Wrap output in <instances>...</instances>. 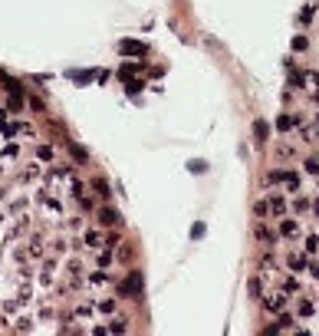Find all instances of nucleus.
<instances>
[{"label":"nucleus","mask_w":319,"mask_h":336,"mask_svg":"<svg viewBox=\"0 0 319 336\" xmlns=\"http://www.w3.org/2000/svg\"><path fill=\"white\" fill-rule=\"evenodd\" d=\"M0 158H4V162H17V158H20V142H13V138H10V142L0 149Z\"/></svg>","instance_id":"nucleus-20"},{"label":"nucleus","mask_w":319,"mask_h":336,"mask_svg":"<svg viewBox=\"0 0 319 336\" xmlns=\"http://www.w3.org/2000/svg\"><path fill=\"white\" fill-rule=\"evenodd\" d=\"M86 280H89V290H106V287L112 284L109 270H102V267H95V270H92V274H89Z\"/></svg>","instance_id":"nucleus-9"},{"label":"nucleus","mask_w":319,"mask_h":336,"mask_svg":"<svg viewBox=\"0 0 319 336\" xmlns=\"http://www.w3.org/2000/svg\"><path fill=\"white\" fill-rule=\"evenodd\" d=\"M267 208L273 218H283V214L290 211V198L286 194H267Z\"/></svg>","instance_id":"nucleus-7"},{"label":"nucleus","mask_w":319,"mask_h":336,"mask_svg":"<svg viewBox=\"0 0 319 336\" xmlns=\"http://www.w3.org/2000/svg\"><path fill=\"white\" fill-rule=\"evenodd\" d=\"M313 214L319 218V198H313Z\"/></svg>","instance_id":"nucleus-33"},{"label":"nucleus","mask_w":319,"mask_h":336,"mask_svg":"<svg viewBox=\"0 0 319 336\" xmlns=\"http://www.w3.org/2000/svg\"><path fill=\"white\" fill-rule=\"evenodd\" d=\"M253 234H257V241H263L267 247H273V244L280 241V234H276L273 228H267V224H257V231H253Z\"/></svg>","instance_id":"nucleus-14"},{"label":"nucleus","mask_w":319,"mask_h":336,"mask_svg":"<svg viewBox=\"0 0 319 336\" xmlns=\"http://www.w3.org/2000/svg\"><path fill=\"white\" fill-rule=\"evenodd\" d=\"M313 17H316V4L309 0V4L300 10V26H309V23H313Z\"/></svg>","instance_id":"nucleus-22"},{"label":"nucleus","mask_w":319,"mask_h":336,"mask_svg":"<svg viewBox=\"0 0 319 336\" xmlns=\"http://www.w3.org/2000/svg\"><path fill=\"white\" fill-rule=\"evenodd\" d=\"M306 270H309V277H313L316 284H319V261H309V267H306Z\"/></svg>","instance_id":"nucleus-31"},{"label":"nucleus","mask_w":319,"mask_h":336,"mask_svg":"<svg viewBox=\"0 0 319 336\" xmlns=\"http://www.w3.org/2000/svg\"><path fill=\"white\" fill-rule=\"evenodd\" d=\"M293 313L306 320V317H313V313H316V303H313L309 297H300V303H296V310H293Z\"/></svg>","instance_id":"nucleus-19"},{"label":"nucleus","mask_w":319,"mask_h":336,"mask_svg":"<svg viewBox=\"0 0 319 336\" xmlns=\"http://www.w3.org/2000/svg\"><path fill=\"white\" fill-rule=\"evenodd\" d=\"M283 188H286V194H300V191H303V175H300V172H293V168H286Z\"/></svg>","instance_id":"nucleus-13"},{"label":"nucleus","mask_w":319,"mask_h":336,"mask_svg":"<svg viewBox=\"0 0 319 336\" xmlns=\"http://www.w3.org/2000/svg\"><path fill=\"white\" fill-rule=\"evenodd\" d=\"M316 181H319V175H316Z\"/></svg>","instance_id":"nucleus-35"},{"label":"nucleus","mask_w":319,"mask_h":336,"mask_svg":"<svg viewBox=\"0 0 319 336\" xmlns=\"http://www.w3.org/2000/svg\"><path fill=\"white\" fill-rule=\"evenodd\" d=\"M303 89H306L309 96L319 93V69H303Z\"/></svg>","instance_id":"nucleus-16"},{"label":"nucleus","mask_w":319,"mask_h":336,"mask_svg":"<svg viewBox=\"0 0 319 336\" xmlns=\"http://www.w3.org/2000/svg\"><path fill=\"white\" fill-rule=\"evenodd\" d=\"M276 287H280L286 297H300L303 293V284H300V277L296 274H286V277H276Z\"/></svg>","instance_id":"nucleus-6"},{"label":"nucleus","mask_w":319,"mask_h":336,"mask_svg":"<svg viewBox=\"0 0 319 336\" xmlns=\"http://www.w3.org/2000/svg\"><path fill=\"white\" fill-rule=\"evenodd\" d=\"M290 208H293V214L300 218V214L313 211V198H306V194H293V201H290Z\"/></svg>","instance_id":"nucleus-15"},{"label":"nucleus","mask_w":319,"mask_h":336,"mask_svg":"<svg viewBox=\"0 0 319 336\" xmlns=\"http://www.w3.org/2000/svg\"><path fill=\"white\" fill-rule=\"evenodd\" d=\"M122 53H125V56H132V53L142 56L145 53V43H125V46H122Z\"/></svg>","instance_id":"nucleus-29"},{"label":"nucleus","mask_w":319,"mask_h":336,"mask_svg":"<svg viewBox=\"0 0 319 336\" xmlns=\"http://www.w3.org/2000/svg\"><path fill=\"white\" fill-rule=\"evenodd\" d=\"M99 221L102 224H122V218L112 211V208H99Z\"/></svg>","instance_id":"nucleus-24"},{"label":"nucleus","mask_w":319,"mask_h":336,"mask_svg":"<svg viewBox=\"0 0 319 336\" xmlns=\"http://www.w3.org/2000/svg\"><path fill=\"white\" fill-rule=\"evenodd\" d=\"M112 237L106 234L102 228H86L79 237H76V247H89V250H99V247H109Z\"/></svg>","instance_id":"nucleus-1"},{"label":"nucleus","mask_w":319,"mask_h":336,"mask_svg":"<svg viewBox=\"0 0 319 336\" xmlns=\"http://www.w3.org/2000/svg\"><path fill=\"white\" fill-rule=\"evenodd\" d=\"M20 306H23V300L13 297V300H4V303H0V310H4L7 317H13V313H20Z\"/></svg>","instance_id":"nucleus-23"},{"label":"nucleus","mask_w":319,"mask_h":336,"mask_svg":"<svg viewBox=\"0 0 319 336\" xmlns=\"http://www.w3.org/2000/svg\"><path fill=\"white\" fill-rule=\"evenodd\" d=\"M43 205H46V214H50V218H59V214H63V201L53 198V194H43Z\"/></svg>","instance_id":"nucleus-18"},{"label":"nucleus","mask_w":319,"mask_h":336,"mask_svg":"<svg viewBox=\"0 0 319 336\" xmlns=\"http://www.w3.org/2000/svg\"><path fill=\"white\" fill-rule=\"evenodd\" d=\"M276 234H280V241H296V237H303V224L300 218H290V214H283L280 218V228H276Z\"/></svg>","instance_id":"nucleus-3"},{"label":"nucleus","mask_w":319,"mask_h":336,"mask_svg":"<svg viewBox=\"0 0 319 336\" xmlns=\"http://www.w3.org/2000/svg\"><path fill=\"white\" fill-rule=\"evenodd\" d=\"M89 264H92V267H102V270H112V267H115V254H112V247H99L92 257H89Z\"/></svg>","instance_id":"nucleus-5"},{"label":"nucleus","mask_w":319,"mask_h":336,"mask_svg":"<svg viewBox=\"0 0 319 336\" xmlns=\"http://www.w3.org/2000/svg\"><path fill=\"white\" fill-rule=\"evenodd\" d=\"M95 313H99V317H115V313H119V303H115V297H109V300H99V303H95Z\"/></svg>","instance_id":"nucleus-17"},{"label":"nucleus","mask_w":319,"mask_h":336,"mask_svg":"<svg viewBox=\"0 0 319 336\" xmlns=\"http://www.w3.org/2000/svg\"><path fill=\"white\" fill-rule=\"evenodd\" d=\"M276 267H280V264H276V257H273V254H263V261H260V277L267 280V284H273V280H276Z\"/></svg>","instance_id":"nucleus-10"},{"label":"nucleus","mask_w":319,"mask_h":336,"mask_svg":"<svg viewBox=\"0 0 319 336\" xmlns=\"http://www.w3.org/2000/svg\"><path fill=\"white\" fill-rule=\"evenodd\" d=\"M306 50H309V40L303 37V33H300V37H293V53H306Z\"/></svg>","instance_id":"nucleus-28"},{"label":"nucleus","mask_w":319,"mask_h":336,"mask_svg":"<svg viewBox=\"0 0 319 336\" xmlns=\"http://www.w3.org/2000/svg\"><path fill=\"white\" fill-rule=\"evenodd\" d=\"M138 290H142V274H129V277L119 284V293H122V297H135Z\"/></svg>","instance_id":"nucleus-11"},{"label":"nucleus","mask_w":319,"mask_h":336,"mask_svg":"<svg viewBox=\"0 0 319 336\" xmlns=\"http://www.w3.org/2000/svg\"><path fill=\"white\" fill-rule=\"evenodd\" d=\"M303 172H306V175H313V178H316V175H319V158H316V155H309L306 162H303Z\"/></svg>","instance_id":"nucleus-26"},{"label":"nucleus","mask_w":319,"mask_h":336,"mask_svg":"<svg viewBox=\"0 0 319 336\" xmlns=\"http://www.w3.org/2000/svg\"><path fill=\"white\" fill-rule=\"evenodd\" d=\"M33 162H40V165H53V162H56V149H53L50 142H40L37 149H33Z\"/></svg>","instance_id":"nucleus-8"},{"label":"nucleus","mask_w":319,"mask_h":336,"mask_svg":"<svg viewBox=\"0 0 319 336\" xmlns=\"http://www.w3.org/2000/svg\"><path fill=\"white\" fill-rule=\"evenodd\" d=\"M303 254H309V257H316V254H319V231L306 234V241H303Z\"/></svg>","instance_id":"nucleus-21"},{"label":"nucleus","mask_w":319,"mask_h":336,"mask_svg":"<svg viewBox=\"0 0 319 336\" xmlns=\"http://www.w3.org/2000/svg\"><path fill=\"white\" fill-rule=\"evenodd\" d=\"M313 4H319V0H313Z\"/></svg>","instance_id":"nucleus-34"},{"label":"nucleus","mask_w":319,"mask_h":336,"mask_svg":"<svg viewBox=\"0 0 319 336\" xmlns=\"http://www.w3.org/2000/svg\"><path fill=\"white\" fill-rule=\"evenodd\" d=\"M260 303H263V310H267L270 317H280V313L286 310L290 297L280 290V287H276V290H270V287H267V290H263V297H260Z\"/></svg>","instance_id":"nucleus-2"},{"label":"nucleus","mask_w":319,"mask_h":336,"mask_svg":"<svg viewBox=\"0 0 319 336\" xmlns=\"http://www.w3.org/2000/svg\"><path fill=\"white\" fill-rule=\"evenodd\" d=\"M253 214H257V218H270V208H267V198H260V201H257V205H253Z\"/></svg>","instance_id":"nucleus-27"},{"label":"nucleus","mask_w":319,"mask_h":336,"mask_svg":"<svg viewBox=\"0 0 319 336\" xmlns=\"http://www.w3.org/2000/svg\"><path fill=\"white\" fill-rule=\"evenodd\" d=\"M253 132H257V138H260V142H263V138H267V135H270V129H267V122H257V129H253Z\"/></svg>","instance_id":"nucleus-30"},{"label":"nucleus","mask_w":319,"mask_h":336,"mask_svg":"<svg viewBox=\"0 0 319 336\" xmlns=\"http://www.w3.org/2000/svg\"><path fill=\"white\" fill-rule=\"evenodd\" d=\"M303 122V116H293V112H283L280 119H276V132H283V135H290V132L296 129V125Z\"/></svg>","instance_id":"nucleus-12"},{"label":"nucleus","mask_w":319,"mask_h":336,"mask_svg":"<svg viewBox=\"0 0 319 336\" xmlns=\"http://www.w3.org/2000/svg\"><path fill=\"white\" fill-rule=\"evenodd\" d=\"M7 119H10V109H4V106H0V125H4Z\"/></svg>","instance_id":"nucleus-32"},{"label":"nucleus","mask_w":319,"mask_h":336,"mask_svg":"<svg viewBox=\"0 0 319 336\" xmlns=\"http://www.w3.org/2000/svg\"><path fill=\"white\" fill-rule=\"evenodd\" d=\"M283 264H286L290 274H303V270L309 267V254H303V250H293V254L283 257Z\"/></svg>","instance_id":"nucleus-4"},{"label":"nucleus","mask_w":319,"mask_h":336,"mask_svg":"<svg viewBox=\"0 0 319 336\" xmlns=\"http://www.w3.org/2000/svg\"><path fill=\"white\" fill-rule=\"evenodd\" d=\"M283 178H286V168H273V172L267 175V185L276 188V185H283Z\"/></svg>","instance_id":"nucleus-25"}]
</instances>
